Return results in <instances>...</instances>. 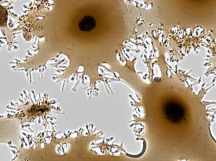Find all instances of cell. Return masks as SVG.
<instances>
[{"label":"cell","instance_id":"1","mask_svg":"<svg viewBox=\"0 0 216 161\" xmlns=\"http://www.w3.org/2000/svg\"><path fill=\"white\" fill-rule=\"evenodd\" d=\"M95 26V22L94 18L86 17L81 21L79 27L81 30L87 31L94 29Z\"/></svg>","mask_w":216,"mask_h":161}]
</instances>
